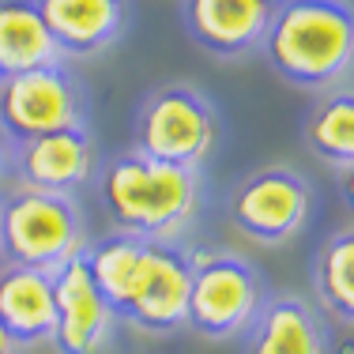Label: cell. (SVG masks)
<instances>
[{
  "instance_id": "cell-1",
  "label": "cell",
  "mask_w": 354,
  "mask_h": 354,
  "mask_svg": "<svg viewBox=\"0 0 354 354\" xmlns=\"http://www.w3.org/2000/svg\"><path fill=\"white\" fill-rule=\"evenodd\" d=\"M91 185H95L98 204L113 223V230L151 241H177L196 223L200 204H204V174L200 170L155 162L140 151H124V155L95 166Z\"/></svg>"
},
{
  "instance_id": "cell-2",
  "label": "cell",
  "mask_w": 354,
  "mask_h": 354,
  "mask_svg": "<svg viewBox=\"0 0 354 354\" xmlns=\"http://www.w3.org/2000/svg\"><path fill=\"white\" fill-rule=\"evenodd\" d=\"M268 68L298 91L324 95L351 83L354 15L351 0H279L260 41Z\"/></svg>"
},
{
  "instance_id": "cell-3",
  "label": "cell",
  "mask_w": 354,
  "mask_h": 354,
  "mask_svg": "<svg viewBox=\"0 0 354 354\" xmlns=\"http://www.w3.org/2000/svg\"><path fill=\"white\" fill-rule=\"evenodd\" d=\"M87 245V218L75 196L27 185H0V260L57 272Z\"/></svg>"
},
{
  "instance_id": "cell-4",
  "label": "cell",
  "mask_w": 354,
  "mask_h": 354,
  "mask_svg": "<svg viewBox=\"0 0 354 354\" xmlns=\"http://www.w3.org/2000/svg\"><path fill=\"white\" fill-rule=\"evenodd\" d=\"M260 268L234 249H189V306L185 328L204 339H238L264 306Z\"/></svg>"
},
{
  "instance_id": "cell-5",
  "label": "cell",
  "mask_w": 354,
  "mask_h": 354,
  "mask_svg": "<svg viewBox=\"0 0 354 354\" xmlns=\"http://www.w3.org/2000/svg\"><path fill=\"white\" fill-rule=\"evenodd\" d=\"M218 143V117L204 91L192 83H162L140 102L132 151L170 166L204 170Z\"/></svg>"
},
{
  "instance_id": "cell-6",
  "label": "cell",
  "mask_w": 354,
  "mask_h": 354,
  "mask_svg": "<svg viewBox=\"0 0 354 354\" xmlns=\"http://www.w3.org/2000/svg\"><path fill=\"white\" fill-rule=\"evenodd\" d=\"M313 185L301 170L286 162L257 166L234 185L230 192V218L249 241L257 245H286L306 230L313 215Z\"/></svg>"
},
{
  "instance_id": "cell-7",
  "label": "cell",
  "mask_w": 354,
  "mask_h": 354,
  "mask_svg": "<svg viewBox=\"0 0 354 354\" xmlns=\"http://www.w3.org/2000/svg\"><path fill=\"white\" fill-rule=\"evenodd\" d=\"M72 124H87V91L64 61L0 75V129L15 143Z\"/></svg>"
},
{
  "instance_id": "cell-8",
  "label": "cell",
  "mask_w": 354,
  "mask_h": 354,
  "mask_svg": "<svg viewBox=\"0 0 354 354\" xmlns=\"http://www.w3.org/2000/svg\"><path fill=\"white\" fill-rule=\"evenodd\" d=\"M95 166L98 155L91 129L72 124V129H53L15 143L8 181L41 192H61V196H80L95 177Z\"/></svg>"
},
{
  "instance_id": "cell-9",
  "label": "cell",
  "mask_w": 354,
  "mask_h": 354,
  "mask_svg": "<svg viewBox=\"0 0 354 354\" xmlns=\"http://www.w3.org/2000/svg\"><path fill=\"white\" fill-rule=\"evenodd\" d=\"M53 298H57V324L53 347L57 354H109L117 335V317L98 294L91 279L83 252L64 260L53 272Z\"/></svg>"
},
{
  "instance_id": "cell-10",
  "label": "cell",
  "mask_w": 354,
  "mask_h": 354,
  "mask_svg": "<svg viewBox=\"0 0 354 354\" xmlns=\"http://www.w3.org/2000/svg\"><path fill=\"white\" fill-rule=\"evenodd\" d=\"M279 0H181V23L192 46L218 61L257 53Z\"/></svg>"
},
{
  "instance_id": "cell-11",
  "label": "cell",
  "mask_w": 354,
  "mask_h": 354,
  "mask_svg": "<svg viewBox=\"0 0 354 354\" xmlns=\"http://www.w3.org/2000/svg\"><path fill=\"white\" fill-rule=\"evenodd\" d=\"M185 306H189V249L181 241H151V260L143 286L124 313L143 335H170L185 328Z\"/></svg>"
},
{
  "instance_id": "cell-12",
  "label": "cell",
  "mask_w": 354,
  "mask_h": 354,
  "mask_svg": "<svg viewBox=\"0 0 354 354\" xmlns=\"http://www.w3.org/2000/svg\"><path fill=\"white\" fill-rule=\"evenodd\" d=\"M241 339V354H332L324 313L301 294H268Z\"/></svg>"
},
{
  "instance_id": "cell-13",
  "label": "cell",
  "mask_w": 354,
  "mask_h": 354,
  "mask_svg": "<svg viewBox=\"0 0 354 354\" xmlns=\"http://www.w3.org/2000/svg\"><path fill=\"white\" fill-rule=\"evenodd\" d=\"M61 57H98L129 30V0H35Z\"/></svg>"
},
{
  "instance_id": "cell-14",
  "label": "cell",
  "mask_w": 354,
  "mask_h": 354,
  "mask_svg": "<svg viewBox=\"0 0 354 354\" xmlns=\"http://www.w3.org/2000/svg\"><path fill=\"white\" fill-rule=\"evenodd\" d=\"M0 324L19 351L46 347L57 324L53 272L0 260Z\"/></svg>"
},
{
  "instance_id": "cell-15",
  "label": "cell",
  "mask_w": 354,
  "mask_h": 354,
  "mask_svg": "<svg viewBox=\"0 0 354 354\" xmlns=\"http://www.w3.org/2000/svg\"><path fill=\"white\" fill-rule=\"evenodd\" d=\"M147 260H151V238H136V234L124 230H109L98 241L83 245V264H87L98 294L106 298V306L113 309L117 320H124V313L136 301L143 275H147Z\"/></svg>"
},
{
  "instance_id": "cell-16",
  "label": "cell",
  "mask_w": 354,
  "mask_h": 354,
  "mask_svg": "<svg viewBox=\"0 0 354 354\" xmlns=\"http://www.w3.org/2000/svg\"><path fill=\"white\" fill-rule=\"evenodd\" d=\"M61 49L46 30L35 0H0V75L61 64Z\"/></svg>"
},
{
  "instance_id": "cell-17",
  "label": "cell",
  "mask_w": 354,
  "mask_h": 354,
  "mask_svg": "<svg viewBox=\"0 0 354 354\" xmlns=\"http://www.w3.org/2000/svg\"><path fill=\"white\" fill-rule=\"evenodd\" d=\"M306 147L339 174L354 170V95L351 83L332 87L317 98L306 117Z\"/></svg>"
},
{
  "instance_id": "cell-18",
  "label": "cell",
  "mask_w": 354,
  "mask_h": 354,
  "mask_svg": "<svg viewBox=\"0 0 354 354\" xmlns=\"http://www.w3.org/2000/svg\"><path fill=\"white\" fill-rule=\"evenodd\" d=\"M313 290L320 313L339 320L343 328L354 324V234L351 226L332 230L317 249L313 264Z\"/></svg>"
},
{
  "instance_id": "cell-19",
  "label": "cell",
  "mask_w": 354,
  "mask_h": 354,
  "mask_svg": "<svg viewBox=\"0 0 354 354\" xmlns=\"http://www.w3.org/2000/svg\"><path fill=\"white\" fill-rule=\"evenodd\" d=\"M12 151H15V140L0 129V185L8 181V166H12Z\"/></svg>"
},
{
  "instance_id": "cell-20",
  "label": "cell",
  "mask_w": 354,
  "mask_h": 354,
  "mask_svg": "<svg viewBox=\"0 0 354 354\" xmlns=\"http://www.w3.org/2000/svg\"><path fill=\"white\" fill-rule=\"evenodd\" d=\"M0 354H19V347H15L12 339H8V332H4V324H0Z\"/></svg>"
}]
</instances>
